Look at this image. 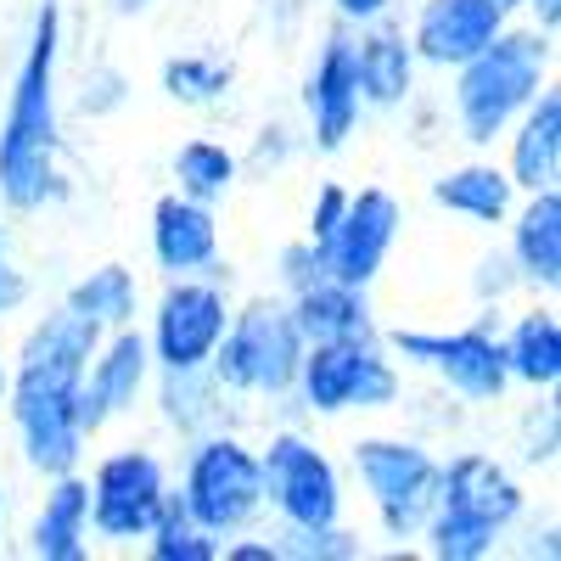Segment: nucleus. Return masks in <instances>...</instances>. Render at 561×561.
<instances>
[{
  "instance_id": "obj_1",
  "label": "nucleus",
  "mask_w": 561,
  "mask_h": 561,
  "mask_svg": "<svg viewBox=\"0 0 561 561\" xmlns=\"http://www.w3.org/2000/svg\"><path fill=\"white\" fill-rule=\"evenodd\" d=\"M96 343H102V325L62 304L51 314H39L18 348L0 404L12 415L28 472L39 478L79 472V460H84L90 438L79 427V377H84V359L96 354Z\"/></svg>"
},
{
  "instance_id": "obj_2",
  "label": "nucleus",
  "mask_w": 561,
  "mask_h": 561,
  "mask_svg": "<svg viewBox=\"0 0 561 561\" xmlns=\"http://www.w3.org/2000/svg\"><path fill=\"white\" fill-rule=\"evenodd\" d=\"M57 62H62V7L39 0L23 62L7 90V113H0V208L7 214H39L62 197Z\"/></svg>"
},
{
  "instance_id": "obj_3",
  "label": "nucleus",
  "mask_w": 561,
  "mask_h": 561,
  "mask_svg": "<svg viewBox=\"0 0 561 561\" xmlns=\"http://www.w3.org/2000/svg\"><path fill=\"white\" fill-rule=\"evenodd\" d=\"M523 511H528V489L500 455L460 449L438 460V489H433V511L421 539H427V556L438 561H483L523 523Z\"/></svg>"
},
{
  "instance_id": "obj_4",
  "label": "nucleus",
  "mask_w": 561,
  "mask_h": 561,
  "mask_svg": "<svg viewBox=\"0 0 561 561\" xmlns=\"http://www.w3.org/2000/svg\"><path fill=\"white\" fill-rule=\"evenodd\" d=\"M556 73V39L534 23H505L478 57H466L449 84V118L466 147H494L517 124V113L539 96Z\"/></svg>"
},
{
  "instance_id": "obj_5",
  "label": "nucleus",
  "mask_w": 561,
  "mask_h": 561,
  "mask_svg": "<svg viewBox=\"0 0 561 561\" xmlns=\"http://www.w3.org/2000/svg\"><path fill=\"white\" fill-rule=\"evenodd\" d=\"M298 359H304V332L293 325L287 298H248L242 309H230L208 370L237 399H293Z\"/></svg>"
},
{
  "instance_id": "obj_6",
  "label": "nucleus",
  "mask_w": 561,
  "mask_h": 561,
  "mask_svg": "<svg viewBox=\"0 0 561 561\" xmlns=\"http://www.w3.org/2000/svg\"><path fill=\"white\" fill-rule=\"evenodd\" d=\"M399 388H404L399 359L377 332H365V337L304 343L293 399L309 415H348V410H393Z\"/></svg>"
},
{
  "instance_id": "obj_7",
  "label": "nucleus",
  "mask_w": 561,
  "mask_h": 561,
  "mask_svg": "<svg viewBox=\"0 0 561 561\" xmlns=\"http://www.w3.org/2000/svg\"><path fill=\"white\" fill-rule=\"evenodd\" d=\"M180 494L192 505V517L225 545L237 534H253V523L264 517V483H259V449L237 433H203L185 449V472H180Z\"/></svg>"
},
{
  "instance_id": "obj_8",
  "label": "nucleus",
  "mask_w": 561,
  "mask_h": 561,
  "mask_svg": "<svg viewBox=\"0 0 561 561\" xmlns=\"http://www.w3.org/2000/svg\"><path fill=\"white\" fill-rule=\"evenodd\" d=\"M348 466L377 511V523L388 539H421L438 489V455L421 438H393V433H370L348 444Z\"/></svg>"
},
{
  "instance_id": "obj_9",
  "label": "nucleus",
  "mask_w": 561,
  "mask_h": 561,
  "mask_svg": "<svg viewBox=\"0 0 561 561\" xmlns=\"http://www.w3.org/2000/svg\"><path fill=\"white\" fill-rule=\"evenodd\" d=\"M259 483L264 511H275L280 528H332L343 523V472L314 438L298 427H280L259 444Z\"/></svg>"
},
{
  "instance_id": "obj_10",
  "label": "nucleus",
  "mask_w": 561,
  "mask_h": 561,
  "mask_svg": "<svg viewBox=\"0 0 561 561\" xmlns=\"http://www.w3.org/2000/svg\"><path fill=\"white\" fill-rule=\"evenodd\" d=\"M230 293L219 280V264L203 275H169L147 320L152 370H203L225 337Z\"/></svg>"
},
{
  "instance_id": "obj_11",
  "label": "nucleus",
  "mask_w": 561,
  "mask_h": 561,
  "mask_svg": "<svg viewBox=\"0 0 561 561\" xmlns=\"http://www.w3.org/2000/svg\"><path fill=\"white\" fill-rule=\"evenodd\" d=\"M84 489H90V534L107 539V545H135L158 523L163 494L174 483H169V466H163L158 449L124 444V449H107L90 466Z\"/></svg>"
},
{
  "instance_id": "obj_12",
  "label": "nucleus",
  "mask_w": 561,
  "mask_h": 561,
  "mask_svg": "<svg viewBox=\"0 0 561 561\" xmlns=\"http://www.w3.org/2000/svg\"><path fill=\"white\" fill-rule=\"evenodd\" d=\"M152 388V348L140 325H113L102 332L96 354L84 359V377H79V427L84 438L107 433L118 415H129Z\"/></svg>"
},
{
  "instance_id": "obj_13",
  "label": "nucleus",
  "mask_w": 561,
  "mask_h": 561,
  "mask_svg": "<svg viewBox=\"0 0 561 561\" xmlns=\"http://www.w3.org/2000/svg\"><path fill=\"white\" fill-rule=\"evenodd\" d=\"M399 225H404V208L388 185H359L348 192V208H343V225L332 230V242L320 248L325 259V275L332 280H348V287H377V275L399 242Z\"/></svg>"
},
{
  "instance_id": "obj_14",
  "label": "nucleus",
  "mask_w": 561,
  "mask_h": 561,
  "mask_svg": "<svg viewBox=\"0 0 561 561\" xmlns=\"http://www.w3.org/2000/svg\"><path fill=\"white\" fill-rule=\"evenodd\" d=\"M304 118H309V140L314 152H343L359 135L365 102L354 84V39L348 34H325V45L314 51L309 73H304Z\"/></svg>"
},
{
  "instance_id": "obj_15",
  "label": "nucleus",
  "mask_w": 561,
  "mask_h": 561,
  "mask_svg": "<svg viewBox=\"0 0 561 561\" xmlns=\"http://www.w3.org/2000/svg\"><path fill=\"white\" fill-rule=\"evenodd\" d=\"M427 370L466 404H500L511 377L500 354V309H483L460 332H433L427 343Z\"/></svg>"
},
{
  "instance_id": "obj_16",
  "label": "nucleus",
  "mask_w": 561,
  "mask_h": 561,
  "mask_svg": "<svg viewBox=\"0 0 561 561\" xmlns=\"http://www.w3.org/2000/svg\"><path fill=\"white\" fill-rule=\"evenodd\" d=\"M511 23L494 0H421L415 23H410V51L421 68L455 73L466 57H478L483 45Z\"/></svg>"
},
{
  "instance_id": "obj_17",
  "label": "nucleus",
  "mask_w": 561,
  "mask_h": 561,
  "mask_svg": "<svg viewBox=\"0 0 561 561\" xmlns=\"http://www.w3.org/2000/svg\"><path fill=\"white\" fill-rule=\"evenodd\" d=\"M147 242H152V264L163 275H203L219 264V214H214V203L163 192L152 203Z\"/></svg>"
},
{
  "instance_id": "obj_18",
  "label": "nucleus",
  "mask_w": 561,
  "mask_h": 561,
  "mask_svg": "<svg viewBox=\"0 0 561 561\" xmlns=\"http://www.w3.org/2000/svg\"><path fill=\"white\" fill-rule=\"evenodd\" d=\"M511 230V270H517V280L528 293H556L561 287V192L556 185H545V192H523L517 208H511L505 219Z\"/></svg>"
},
{
  "instance_id": "obj_19",
  "label": "nucleus",
  "mask_w": 561,
  "mask_h": 561,
  "mask_svg": "<svg viewBox=\"0 0 561 561\" xmlns=\"http://www.w3.org/2000/svg\"><path fill=\"white\" fill-rule=\"evenodd\" d=\"M415 51H410V34L404 28H382V23H359L354 39V84H359V102L393 113L415 102Z\"/></svg>"
},
{
  "instance_id": "obj_20",
  "label": "nucleus",
  "mask_w": 561,
  "mask_h": 561,
  "mask_svg": "<svg viewBox=\"0 0 561 561\" xmlns=\"http://www.w3.org/2000/svg\"><path fill=\"white\" fill-rule=\"evenodd\" d=\"M500 140H505V174L517 192L556 185L561 180V96H556V84H545Z\"/></svg>"
},
{
  "instance_id": "obj_21",
  "label": "nucleus",
  "mask_w": 561,
  "mask_h": 561,
  "mask_svg": "<svg viewBox=\"0 0 561 561\" xmlns=\"http://www.w3.org/2000/svg\"><path fill=\"white\" fill-rule=\"evenodd\" d=\"M28 550L39 561H84L90 556V489L79 472L45 478V500L28 523Z\"/></svg>"
},
{
  "instance_id": "obj_22",
  "label": "nucleus",
  "mask_w": 561,
  "mask_h": 561,
  "mask_svg": "<svg viewBox=\"0 0 561 561\" xmlns=\"http://www.w3.org/2000/svg\"><path fill=\"white\" fill-rule=\"evenodd\" d=\"M500 354H505V377L534 393H556L561 382V320L556 304H534L511 325H500Z\"/></svg>"
},
{
  "instance_id": "obj_23",
  "label": "nucleus",
  "mask_w": 561,
  "mask_h": 561,
  "mask_svg": "<svg viewBox=\"0 0 561 561\" xmlns=\"http://www.w3.org/2000/svg\"><path fill=\"white\" fill-rule=\"evenodd\" d=\"M517 185H511L505 163H455L433 180V203L466 225H483V230H500L517 208Z\"/></svg>"
},
{
  "instance_id": "obj_24",
  "label": "nucleus",
  "mask_w": 561,
  "mask_h": 561,
  "mask_svg": "<svg viewBox=\"0 0 561 561\" xmlns=\"http://www.w3.org/2000/svg\"><path fill=\"white\" fill-rule=\"evenodd\" d=\"M287 309H293V325L304 332V343H332V337L377 332V314H370L365 287H348V280H332V275H320V280H309L304 293H293Z\"/></svg>"
},
{
  "instance_id": "obj_25",
  "label": "nucleus",
  "mask_w": 561,
  "mask_h": 561,
  "mask_svg": "<svg viewBox=\"0 0 561 561\" xmlns=\"http://www.w3.org/2000/svg\"><path fill=\"white\" fill-rule=\"evenodd\" d=\"M169 174H174V192L197 197V203H225L230 192H237V180H242V158L230 152L225 140H214V135H192L169 158Z\"/></svg>"
},
{
  "instance_id": "obj_26",
  "label": "nucleus",
  "mask_w": 561,
  "mask_h": 561,
  "mask_svg": "<svg viewBox=\"0 0 561 561\" xmlns=\"http://www.w3.org/2000/svg\"><path fill=\"white\" fill-rule=\"evenodd\" d=\"M62 304L73 314H84V320H96L102 332H113V325H135V314H140V280L124 264H102V270L79 275Z\"/></svg>"
},
{
  "instance_id": "obj_27",
  "label": "nucleus",
  "mask_w": 561,
  "mask_h": 561,
  "mask_svg": "<svg viewBox=\"0 0 561 561\" xmlns=\"http://www.w3.org/2000/svg\"><path fill=\"white\" fill-rule=\"evenodd\" d=\"M147 556L152 561H219V539L192 517V505H185L180 489L163 494V511H158V523L147 528Z\"/></svg>"
},
{
  "instance_id": "obj_28",
  "label": "nucleus",
  "mask_w": 561,
  "mask_h": 561,
  "mask_svg": "<svg viewBox=\"0 0 561 561\" xmlns=\"http://www.w3.org/2000/svg\"><path fill=\"white\" fill-rule=\"evenodd\" d=\"M158 79H163V96L180 107H219L230 96V84H237V68L208 51H185V57H169Z\"/></svg>"
},
{
  "instance_id": "obj_29",
  "label": "nucleus",
  "mask_w": 561,
  "mask_h": 561,
  "mask_svg": "<svg viewBox=\"0 0 561 561\" xmlns=\"http://www.w3.org/2000/svg\"><path fill=\"white\" fill-rule=\"evenodd\" d=\"M275 545H280V561L287 556H298V561H348V556L365 550L343 523H332V528H280Z\"/></svg>"
},
{
  "instance_id": "obj_30",
  "label": "nucleus",
  "mask_w": 561,
  "mask_h": 561,
  "mask_svg": "<svg viewBox=\"0 0 561 561\" xmlns=\"http://www.w3.org/2000/svg\"><path fill=\"white\" fill-rule=\"evenodd\" d=\"M325 275V259H320V248L309 242V237H298V242H287L275 253V280H280V293H304L309 280H320Z\"/></svg>"
},
{
  "instance_id": "obj_31",
  "label": "nucleus",
  "mask_w": 561,
  "mask_h": 561,
  "mask_svg": "<svg viewBox=\"0 0 561 561\" xmlns=\"http://www.w3.org/2000/svg\"><path fill=\"white\" fill-rule=\"evenodd\" d=\"M343 208H348V185H337V180L314 185V203H309V219H304V237H309L314 248H325V242H332V230L343 225Z\"/></svg>"
},
{
  "instance_id": "obj_32",
  "label": "nucleus",
  "mask_w": 561,
  "mask_h": 561,
  "mask_svg": "<svg viewBox=\"0 0 561 561\" xmlns=\"http://www.w3.org/2000/svg\"><path fill=\"white\" fill-rule=\"evenodd\" d=\"M23 304H28V270H23L18 253H12V230L0 225V320L18 314Z\"/></svg>"
},
{
  "instance_id": "obj_33",
  "label": "nucleus",
  "mask_w": 561,
  "mask_h": 561,
  "mask_svg": "<svg viewBox=\"0 0 561 561\" xmlns=\"http://www.w3.org/2000/svg\"><path fill=\"white\" fill-rule=\"evenodd\" d=\"M472 287H478V298H483L489 309H500L511 293L523 287V280H517V270H511V259H505V253H494V259H483V264H478Z\"/></svg>"
},
{
  "instance_id": "obj_34",
  "label": "nucleus",
  "mask_w": 561,
  "mask_h": 561,
  "mask_svg": "<svg viewBox=\"0 0 561 561\" xmlns=\"http://www.w3.org/2000/svg\"><path fill=\"white\" fill-rule=\"evenodd\" d=\"M523 460H528V466H556V415L545 421V433H539V415H528V444H523Z\"/></svg>"
},
{
  "instance_id": "obj_35",
  "label": "nucleus",
  "mask_w": 561,
  "mask_h": 561,
  "mask_svg": "<svg viewBox=\"0 0 561 561\" xmlns=\"http://www.w3.org/2000/svg\"><path fill=\"white\" fill-rule=\"evenodd\" d=\"M219 556H225V561H280V545H275V539H248V534H237V539L219 545Z\"/></svg>"
},
{
  "instance_id": "obj_36",
  "label": "nucleus",
  "mask_w": 561,
  "mask_h": 561,
  "mask_svg": "<svg viewBox=\"0 0 561 561\" xmlns=\"http://www.w3.org/2000/svg\"><path fill=\"white\" fill-rule=\"evenodd\" d=\"M393 0H337V18L343 23H382Z\"/></svg>"
},
{
  "instance_id": "obj_37",
  "label": "nucleus",
  "mask_w": 561,
  "mask_h": 561,
  "mask_svg": "<svg viewBox=\"0 0 561 561\" xmlns=\"http://www.w3.org/2000/svg\"><path fill=\"white\" fill-rule=\"evenodd\" d=\"M523 12L534 18L539 34H550V39L561 34V0H523Z\"/></svg>"
},
{
  "instance_id": "obj_38",
  "label": "nucleus",
  "mask_w": 561,
  "mask_h": 561,
  "mask_svg": "<svg viewBox=\"0 0 561 561\" xmlns=\"http://www.w3.org/2000/svg\"><path fill=\"white\" fill-rule=\"evenodd\" d=\"M147 7H152V0H113V12H124V18L129 12H147Z\"/></svg>"
},
{
  "instance_id": "obj_39",
  "label": "nucleus",
  "mask_w": 561,
  "mask_h": 561,
  "mask_svg": "<svg viewBox=\"0 0 561 561\" xmlns=\"http://www.w3.org/2000/svg\"><path fill=\"white\" fill-rule=\"evenodd\" d=\"M7 377H12V365H7V354H0V399H7Z\"/></svg>"
},
{
  "instance_id": "obj_40",
  "label": "nucleus",
  "mask_w": 561,
  "mask_h": 561,
  "mask_svg": "<svg viewBox=\"0 0 561 561\" xmlns=\"http://www.w3.org/2000/svg\"><path fill=\"white\" fill-rule=\"evenodd\" d=\"M494 7H500V12H511V18H517V12H523V0H494Z\"/></svg>"
},
{
  "instance_id": "obj_41",
  "label": "nucleus",
  "mask_w": 561,
  "mask_h": 561,
  "mask_svg": "<svg viewBox=\"0 0 561 561\" xmlns=\"http://www.w3.org/2000/svg\"><path fill=\"white\" fill-rule=\"evenodd\" d=\"M0 517H7V489H0Z\"/></svg>"
}]
</instances>
